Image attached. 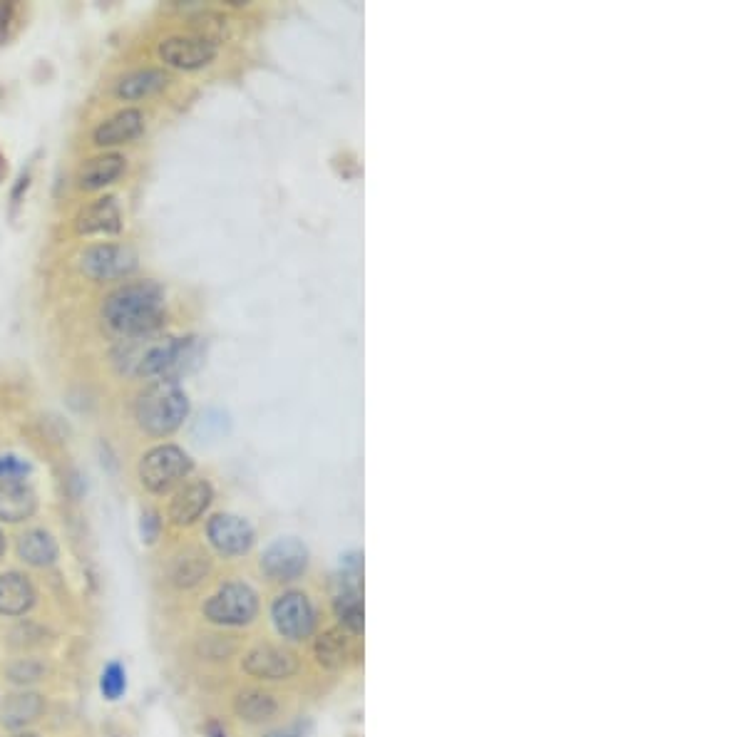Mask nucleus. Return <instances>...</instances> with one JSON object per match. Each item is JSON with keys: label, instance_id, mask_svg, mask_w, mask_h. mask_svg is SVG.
Instances as JSON below:
<instances>
[{"label": "nucleus", "instance_id": "f257e3e1", "mask_svg": "<svg viewBox=\"0 0 745 737\" xmlns=\"http://www.w3.org/2000/svg\"><path fill=\"white\" fill-rule=\"evenodd\" d=\"M115 363L122 373L147 380L177 383L182 375L192 373L202 363L199 338H154V333L127 338L115 353Z\"/></svg>", "mask_w": 745, "mask_h": 737}, {"label": "nucleus", "instance_id": "f03ea898", "mask_svg": "<svg viewBox=\"0 0 745 737\" xmlns=\"http://www.w3.org/2000/svg\"><path fill=\"white\" fill-rule=\"evenodd\" d=\"M164 291L154 281L125 283L102 303V321L107 331L122 340L140 338L157 331L164 321Z\"/></svg>", "mask_w": 745, "mask_h": 737}, {"label": "nucleus", "instance_id": "7ed1b4c3", "mask_svg": "<svg viewBox=\"0 0 745 737\" xmlns=\"http://www.w3.org/2000/svg\"><path fill=\"white\" fill-rule=\"evenodd\" d=\"M189 415V398L179 383H167V380H157L152 383L145 393H140L135 405L137 425L147 432V435L164 437L179 430Z\"/></svg>", "mask_w": 745, "mask_h": 737}, {"label": "nucleus", "instance_id": "20e7f679", "mask_svg": "<svg viewBox=\"0 0 745 737\" xmlns=\"http://www.w3.org/2000/svg\"><path fill=\"white\" fill-rule=\"evenodd\" d=\"M333 618L341 628L363 636V561L358 551L346 554L341 561V571L333 579L331 596Z\"/></svg>", "mask_w": 745, "mask_h": 737}, {"label": "nucleus", "instance_id": "39448f33", "mask_svg": "<svg viewBox=\"0 0 745 737\" xmlns=\"http://www.w3.org/2000/svg\"><path fill=\"white\" fill-rule=\"evenodd\" d=\"M259 596L244 581H226L207 601H204V618L214 626L241 628L259 618Z\"/></svg>", "mask_w": 745, "mask_h": 737}, {"label": "nucleus", "instance_id": "423d86ee", "mask_svg": "<svg viewBox=\"0 0 745 737\" xmlns=\"http://www.w3.org/2000/svg\"><path fill=\"white\" fill-rule=\"evenodd\" d=\"M271 618L281 638L303 643L318 633V608L306 591H284L271 603Z\"/></svg>", "mask_w": 745, "mask_h": 737}, {"label": "nucleus", "instance_id": "0eeeda50", "mask_svg": "<svg viewBox=\"0 0 745 737\" xmlns=\"http://www.w3.org/2000/svg\"><path fill=\"white\" fill-rule=\"evenodd\" d=\"M313 658L326 673H346L363 663V641L336 623L313 636Z\"/></svg>", "mask_w": 745, "mask_h": 737}, {"label": "nucleus", "instance_id": "6e6552de", "mask_svg": "<svg viewBox=\"0 0 745 737\" xmlns=\"http://www.w3.org/2000/svg\"><path fill=\"white\" fill-rule=\"evenodd\" d=\"M192 457L174 445H159L149 450L140 462V482L149 492L164 494L192 472Z\"/></svg>", "mask_w": 745, "mask_h": 737}, {"label": "nucleus", "instance_id": "1a4fd4ad", "mask_svg": "<svg viewBox=\"0 0 745 737\" xmlns=\"http://www.w3.org/2000/svg\"><path fill=\"white\" fill-rule=\"evenodd\" d=\"M246 675L256 680H269V683H279V680L296 678L301 670V661L294 651L276 643H259L251 651H246L244 661H241Z\"/></svg>", "mask_w": 745, "mask_h": 737}, {"label": "nucleus", "instance_id": "9d476101", "mask_svg": "<svg viewBox=\"0 0 745 737\" xmlns=\"http://www.w3.org/2000/svg\"><path fill=\"white\" fill-rule=\"evenodd\" d=\"M308 569V549L303 541L286 536L276 539L269 549L261 554V574L274 584H291L301 579Z\"/></svg>", "mask_w": 745, "mask_h": 737}, {"label": "nucleus", "instance_id": "9b49d317", "mask_svg": "<svg viewBox=\"0 0 745 737\" xmlns=\"http://www.w3.org/2000/svg\"><path fill=\"white\" fill-rule=\"evenodd\" d=\"M82 271L92 281H115L130 276L137 268V254L125 244L90 246L80 259Z\"/></svg>", "mask_w": 745, "mask_h": 737}, {"label": "nucleus", "instance_id": "f8f14e48", "mask_svg": "<svg viewBox=\"0 0 745 737\" xmlns=\"http://www.w3.org/2000/svg\"><path fill=\"white\" fill-rule=\"evenodd\" d=\"M159 58L179 70H199L217 58V43L207 35H174L159 45Z\"/></svg>", "mask_w": 745, "mask_h": 737}, {"label": "nucleus", "instance_id": "ddd939ff", "mask_svg": "<svg viewBox=\"0 0 745 737\" xmlns=\"http://www.w3.org/2000/svg\"><path fill=\"white\" fill-rule=\"evenodd\" d=\"M207 536L222 556H244L256 539L251 524L234 514H217L209 519Z\"/></svg>", "mask_w": 745, "mask_h": 737}, {"label": "nucleus", "instance_id": "4468645a", "mask_svg": "<svg viewBox=\"0 0 745 737\" xmlns=\"http://www.w3.org/2000/svg\"><path fill=\"white\" fill-rule=\"evenodd\" d=\"M77 234H120L122 231V214L120 206H117L115 197H102L92 204H87L85 209H80L75 219Z\"/></svg>", "mask_w": 745, "mask_h": 737}, {"label": "nucleus", "instance_id": "2eb2a0df", "mask_svg": "<svg viewBox=\"0 0 745 737\" xmlns=\"http://www.w3.org/2000/svg\"><path fill=\"white\" fill-rule=\"evenodd\" d=\"M212 497V487H209V482H204V479L202 482L187 484V487L179 489V492L174 494L172 504H169V519H172L177 527H189V524H194L204 512H207L209 504H212Z\"/></svg>", "mask_w": 745, "mask_h": 737}, {"label": "nucleus", "instance_id": "dca6fc26", "mask_svg": "<svg viewBox=\"0 0 745 737\" xmlns=\"http://www.w3.org/2000/svg\"><path fill=\"white\" fill-rule=\"evenodd\" d=\"M279 700L274 693L261 688L241 690L234 698V715L246 725H266L279 718Z\"/></svg>", "mask_w": 745, "mask_h": 737}, {"label": "nucleus", "instance_id": "f3484780", "mask_svg": "<svg viewBox=\"0 0 745 737\" xmlns=\"http://www.w3.org/2000/svg\"><path fill=\"white\" fill-rule=\"evenodd\" d=\"M145 130V117L140 110H122L115 117H110L107 122H102L97 127L95 144L97 147H117V144H127L132 139H137Z\"/></svg>", "mask_w": 745, "mask_h": 737}, {"label": "nucleus", "instance_id": "a211bd4d", "mask_svg": "<svg viewBox=\"0 0 745 737\" xmlns=\"http://www.w3.org/2000/svg\"><path fill=\"white\" fill-rule=\"evenodd\" d=\"M38 509L35 492L23 482H3L0 484V519L3 522H25Z\"/></svg>", "mask_w": 745, "mask_h": 737}, {"label": "nucleus", "instance_id": "6ab92c4d", "mask_svg": "<svg viewBox=\"0 0 745 737\" xmlns=\"http://www.w3.org/2000/svg\"><path fill=\"white\" fill-rule=\"evenodd\" d=\"M35 601V591L30 581L18 571H8L0 576V613L5 616H23Z\"/></svg>", "mask_w": 745, "mask_h": 737}, {"label": "nucleus", "instance_id": "aec40b11", "mask_svg": "<svg viewBox=\"0 0 745 737\" xmlns=\"http://www.w3.org/2000/svg\"><path fill=\"white\" fill-rule=\"evenodd\" d=\"M122 172H125V157L122 154H100V157H92L90 162H85L77 182L87 192H95V189H102L115 182V179H120Z\"/></svg>", "mask_w": 745, "mask_h": 737}, {"label": "nucleus", "instance_id": "412c9836", "mask_svg": "<svg viewBox=\"0 0 745 737\" xmlns=\"http://www.w3.org/2000/svg\"><path fill=\"white\" fill-rule=\"evenodd\" d=\"M209 574V556L202 549H187L174 559L172 584L179 589H192Z\"/></svg>", "mask_w": 745, "mask_h": 737}, {"label": "nucleus", "instance_id": "4be33fe9", "mask_svg": "<svg viewBox=\"0 0 745 737\" xmlns=\"http://www.w3.org/2000/svg\"><path fill=\"white\" fill-rule=\"evenodd\" d=\"M167 82L169 77L162 70H140L122 77L115 87V95L122 97V100H142V97L164 90Z\"/></svg>", "mask_w": 745, "mask_h": 737}, {"label": "nucleus", "instance_id": "5701e85b", "mask_svg": "<svg viewBox=\"0 0 745 737\" xmlns=\"http://www.w3.org/2000/svg\"><path fill=\"white\" fill-rule=\"evenodd\" d=\"M18 554L30 566H50L58 559V544L48 532L33 529V532L20 536Z\"/></svg>", "mask_w": 745, "mask_h": 737}, {"label": "nucleus", "instance_id": "b1692460", "mask_svg": "<svg viewBox=\"0 0 745 737\" xmlns=\"http://www.w3.org/2000/svg\"><path fill=\"white\" fill-rule=\"evenodd\" d=\"M43 698L35 693H23V695H13L8 698L3 708V723L8 728H23L25 723H33V720L40 718L43 713Z\"/></svg>", "mask_w": 745, "mask_h": 737}, {"label": "nucleus", "instance_id": "393cba45", "mask_svg": "<svg viewBox=\"0 0 745 737\" xmlns=\"http://www.w3.org/2000/svg\"><path fill=\"white\" fill-rule=\"evenodd\" d=\"M100 688L107 700H117L122 693H125L127 680H125V670H122L120 663H110V666L102 670Z\"/></svg>", "mask_w": 745, "mask_h": 737}, {"label": "nucleus", "instance_id": "a878e982", "mask_svg": "<svg viewBox=\"0 0 745 737\" xmlns=\"http://www.w3.org/2000/svg\"><path fill=\"white\" fill-rule=\"evenodd\" d=\"M30 472V465L15 455H0V479L5 482H20Z\"/></svg>", "mask_w": 745, "mask_h": 737}, {"label": "nucleus", "instance_id": "bb28decb", "mask_svg": "<svg viewBox=\"0 0 745 737\" xmlns=\"http://www.w3.org/2000/svg\"><path fill=\"white\" fill-rule=\"evenodd\" d=\"M40 673H43V668L35 666V663H18V666L10 668V678L15 683H33V680L40 678Z\"/></svg>", "mask_w": 745, "mask_h": 737}, {"label": "nucleus", "instance_id": "cd10ccee", "mask_svg": "<svg viewBox=\"0 0 745 737\" xmlns=\"http://www.w3.org/2000/svg\"><path fill=\"white\" fill-rule=\"evenodd\" d=\"M157 529H159V519H157V514H154V512H147L145 517H142V536H145L147 544H152V541L157 539Z\"/></svg>", "mask_w": 745, "mask_h": 737}, {"label": "nucleus", "instance_id": "c85d7f7f", "mask_svg": "<svg viewBox=\"0 0 745 737\" xmlns=\"http://www.w3.org/2000/svg\"><path fill=\"white\" fill-rule=\"evenodd\" d=\"M10 23H13V5L10 3H0V43L8 38Z\"/></svg>", "mask_w": 745, "mask_h": 737}, {"label": "nucleus", "instance_id": "c756f323", "mask_svg": "<svg viewBox=\"0 0 745 737\" xmlns=\"http://www.w3.org/2000/svg\"><path fill=\"white\" fill-rule=\"evenodd\" d=\"M266 737H301V735H298L296 730H279V733H271Z\"/></svg>", "mask_w": 745, "mask_h": 737}, {"label": "nucleus", "instance_id": "7c9ffc66", "mask_svg": "<svg viewBox=\"0 0 745 737\" xmlns=\"http://www.w3.org/2000/svg\"><path fill=\"white\" fill-rule=\"evenodd\" d=\"M209 737H226V733L219 725H209Z\"/></svg>", "mask_w": 745, "mask_h": 737}, {"label": "nucleus", "instance_id": "2f4dec72", "mask_svg": "<svg viewBox=\"0 0 745 737\" xmlns=\"http://www.w3.org/2000/svg\"><path fill=\"white\" fill-rule=\"evenodd\" d=\"M3 551H5V539H3V534H0V556H3Z\"/></svg>", "mask_w": 745, "mask_h": 737}, {"label": "nucleus", "instance_id": "473e14b6", "mask_svg": "<svg viewBox=\"0 0 745 737\" xmlns=\"http://www.w3.org/2000/svg\"><path fill=\"white\" fill-rule=\"evenodd\" d=\"M15 737H35V735H28V733H23V735H15Z\"/></svg>", "mask_w": 745, "mask_h": 737}]
</instances>
